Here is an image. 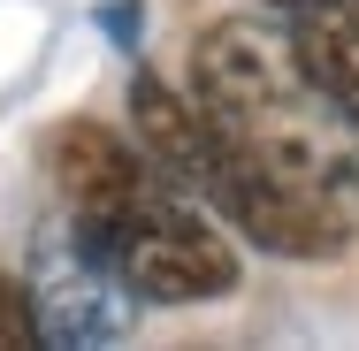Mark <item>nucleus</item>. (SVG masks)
Listing matches in <instances>:
<instances>
[{
  "instance_id": "f257e3e1",
  "label": "nucleus",
  "mask_w": 359,
  "mask_h": 351,
  "mask_svg": "<svg viewBox=\"0 0 359 351\" xmlns=\"http://www.w3.org/2000/svg\"><path fill=\"white\" fill-rule=\"evenodd\" d=\"M191 99L260 191L313 221L337 252L359 245V130L298 62L290 31L260 15H222L191 46Z\"/></svg>"
},
{
  "instance_id": "f03ea898",
  "label": "nucleus",
  "mask_w": 359,
  "mask_h": 351,
  "mask_svg": "<svg viewBox=\"0 0 359 351\" xmlns=\"http://www.w3.org/2000/svg\"><path fill=\"white\" fill-rule=\"evenodd\" d=\"M46 160L62 207L100 237V252L123 268L138 305H207L237 290V237L138 138L107 123H62Z\"/></svg>"
},
{
  "instance_id": "7ed1b4c3",
  "label": "nucleus",
  "mask_w": 359,
  "mask_h": 351,
  "mask_svg": "<svg viewBox=\"0 0 359 351\" xmlns=\"http://www.w3.org/2000/svg\"><path fill=\"white\" fill-rule=\"evenodd\" d=\"M130 130H138L145 153L207 214H222L252 252H276V260H337V245H329L313 221H298L276 191H260V184L245 176V160H237L229 138L207 123V107L191 99V84H168V76L138 69V84H130Z\"/></svg>"
},
{
  "instance_id": "20e7f679",
  "label": "nucleus",
  "mask_w": 359,
  "mask_h": 351,
  "mask_svg": "<svg viewBox=\"0 0 359 351\" xmlns=\"http://www.w3.org/2000/svg\"><path fill=\"white\" fill-rule=\"evenodd\" d=\"M23 282H31L46 344H115V336H130L138 290L123 282V268L100 252V237L69 207L39 229V252H31V275Z\"/></svg>"
},
{
  "instance_id": "39448f33",
  "label": "nucleus",
  "mask_w": 359,
  "mask_h": 351,
  "mask_svg": "<svg viewBox=\"0 0 359 351\" xmlns=\"http://www.w3.org/2000/svg\"><path fill=\"white\" fill-rule=\"evenodd\" d=\"M290 8V46L329 92V107L359 130V0H283Z\"/></svg>"
},
{
  "instance_id": "423d86ee",
  "label": "nucleus",
  "mask_w": 359,
  "mask_h": 351,
  "mask_svg": "<svg viewBox=\"0 0 359 351\" xmlns=\"http://www.w3.org/2000/svg\"><path fill=\"white\" fill-rule=\"evenodd\" d=\"M39 305H31V282L0 275V351H39Z\"/></svg>"
}]
</instances>
